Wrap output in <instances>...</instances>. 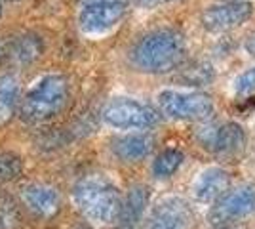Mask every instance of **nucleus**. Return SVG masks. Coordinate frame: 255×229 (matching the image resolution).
<instances>
[{
    "instance_id": "27",
    "label": "nucleus",
    "mask_w": 255,
    "mask_h": 229,
    "mask_svg": "<svg viewBox=\"0 0 255 229\" xmlns=\"http://www.w3.org/2000/svg\"><path fill=\"white\" fill-rule=\"evenodd\" d=\"M213 229H234V228H229V226H221V228H213Z\"/></svg>"
},
{
    "instance_id": "13",
    "label": "nucleus",
    "mask_w": 255,
    "mask_h": 229,
    "mask_svg": "<svg viewBox=\"0 0 255 229\" xmlns=\"http://www.w3.org/2000/svg\"><path fill=\"white\" fill-rule=\"evenodd\" d=\"M154 136L150 132H128L109 140V153L118 163L135 164L149 157L154 149Z\"/></svg>"
},
{
    "instance_id": "22",
    "label": "nucleus",
    "mask_w": 255,
    "mask_h": 229,
    "mask_svg": "<svg viewBox=\"0 0 255 229\" xmlns=\"http://www.w3.org/2000/svg\"><path fill=\"white\" fill-rule=\"evenodd\" d=\"M8 69V34H0V71Z\"/></svg>"
},
{
    "instance_id": "23",
    "label": "nucleus",
    "mask_w": 255,
    "mask_h": 229,
    "mask_svg": "<svg viewBox=\"0 0 255 229\" xmlns=\"http://www.w3.org/2000/svg\"><path fill=\"white\" fill-rule=\"evenodd\" d=\"M177 0H135V4L141 8H156V6H164V4H171Z\"/></svg>"
},
{
    "instance_id": "2",
    "label": "nucleus",
    "mask_w": 255,
    "mask_h": 229,
    "mask_svg": "<svg viewBox=\"0 0 255 229\" xmlns=\"http://www.w3.org/2000/svg\"><path fill=\"white\" fill-rule=\"evenodd\" d=\"M187 55L185 34L175 27H156L139 34L128 48V63L143 75H166L183 65Z\"/></svg>"
},
{
    "instance_id": "19",
    "label": "nucleus",
    "mask_w": 255,
    "mask_h": 229,
    "mask_svg": "<svg viewBox=\"0 0 255 229\" xmlns=\"http://www.w3.org/2000/svg\"><path fill=\"white\" fill-rule=\"evenodd\" d=\"M23 208L17 197L0 195V229H21Z\"/></svg>"
},
{
    "instance_id": "9",
    "label": "nucleus",
    "mask_w": 255,
    "mask_h": 229,
    "mask_svg": "<svg viewBox=\"0 0 255 229\" xmlns=\"http://www.w3.org/2000/svg\"><path fill=\"white\" fill-rule=\"evenodd\" d=\"M255 212V186L244 184L227 191L212 207L208 220L213 228H221L227 222L246 218Z\"/></svg>"
},
{
    "instance_id": "11",
    "label": "nucleus",
    "mask_w": 255,
    "mask_h": 229,
    "mask_svg": "<svg viewBox=\"0 0 255 229\" xmlns=\"http://www.w3.org/2000/svg\"><path fill=\"white\" fill-rule=\"evenodd\" d=\"M196 138L204 149H210L217 155H236L246 145V132L236 122L206 124L196 130Z\"/></svg>"
},
{
    "instance_id": "15",
    "label": "nucleus",
    "mask_w": 255,
    "mask_h": 229,
    "mask_svg": "<svg viewBox=\"0 0 255 229\" xmlns=\"http://www.w3.org/2000/svg\"><path fill=\"white\" fill-rule=\"evenodd\" d=\"M229 186H231L229 172L213 166V168H206L204 172L198 174L194 186H192V191H194L196 201H200L204 205H212V203L215 205L229 191Z\"/></svg>"
},
{
    "instance_id": "17",
    "label": "nucleus",
    "mask_w": 255,
    "mask_h": 229,
    "mask_svg": "<svg viewBox=\"0 0 255 229\" xmlns=\"http://www.w3.org/2000/svg\"><path fill=\"white\" fill-rule=\"evenodd\" d=\"M25 174V157L11 147H0V186L15 184Z\"/></svg>"
},
{
    "instance_id": "26",
    "label": "nucleus",
    "mask_w": 255,
    "mask_h": 229,
    "mask_svg": "<svg viewBox=\"0 0 255 229\" xmlns=\"http://www.w3.org/2000/svg\"><path fill=\"white\" fill-rule=\"evenodd\" d=\"M4 2L10 6V4H21V2H25V0H4Z\"/></svg>"
},
{
    "instance_id": "6",
    "label": "nucleus",
    "mask_w": 255,
    "mask_h": 229,
    "mask_svg": "<svg viewBox=\"0 0 255 229\" xmlns=\"http://www.w3.org/2000/svg\"><path fill=\"white\" fill-rule=\"evenodd\" d=\"M156 109L170 120H206L213 113V101L196 90L168 88L156 94Z\"/></svg>"
},
{
    "instance_id": "3",
    "label": "nucleus",
    "mask_w": 255,
    "mask_h": 229,
    "mask_svg": "<svg viewBox=\"0 0 255 229\" xmlns=\"http://www.w3.org/2000/svg\"><path fill=\"white\" fill-rule=\"evenodd\" d=\"M71 201L78 214L96 226L118 224L124 197L103 174H84L71 187Z\"/></svg>"
},
{
    "instance_id": "21",
    "label": "nucleus",
    "mask_w": 255,
    "mask_h": 229,
    "mask_svg": "<svg viewBox=\"0 0 255 229\" xmlns=\"http://www.w3.org/2000/svg\"><path fill=\"white\" fill-rule=\"evenodd\" d=\"M233 88L236 96H252V94H255V67H250L242 75L236 76Z\"/></svg>"
},
{
    "instance_id": "8",
    "label": "nucleus",
    "mask_w": 255,
    "mask_h": 229,
    "mask_svg": "<svg viewBox=\"0 0 255 229\" xmlns=\"http://www.w3.org/2000/svg\"><path fill=\"white\" fill-rule=\"evenodd\" d=\"M17 201L23 210H27L34 218L52 220L63 208V193L61 189L44 180L25 182L17 189Z\"/></svg>"
},
{
    "instance_id": "4",
    "label": "nucleus",
    "mask_w": 255,
    "mask_h": 229,
    "mask_svg": "<svg viewBox=\"0 0 255 229\" xmlns=\"http://www.w3.org/2000/svg\"><path fill=\"white\" fill-rule=\"evenodd\" d=\"M131 0H76L75 25L84 38H101L124 21Z\"/></svg>"
},
{
    "instance_id": "12",
    "label": "nucleus",
    "mask_w": 255,
    "mask_h": 229,
    "mask_svg": "<svg viewBox=\"0 0 255 229\" xmlns=\"http://www.w3.org/2000/svg\"><path fill=\"white\" fill-rule=\"evenodd\" d=\"M192 222V210L181 197H166L158 201L139 229H187Z\"/></svg>"
},
{
    "instance_id": "1",
    "label": "nucleus",
    "mask_w": 255,
    "mask_h": 229,
    "mask_svg": "<svg viewBox=\"0 0 255 229\" xmlns=\"http://www.w3.org/2000/svg\"><path fill=\"white\" fill-rule=\"evenodd\" d=\"M75 103V82L63 69H44L23 90L17 120L25 126H50Z\"/></svg>"
},
{
    "instance_id": "5",
    "label": "nucleus",
    "mask_w": 255,
    "mask_h": 229,
    "mask_svg": "<svg viewBox=\"0 0 255 229\" xmlns=\"http://www.w3.org/2000/svg\"><path fill=\"white\" fill-rule=\"evenodd\" d=\"M158 109L135 98L117 96L107 99L99 109V120L115 130H141L147 132L160 124Z\"/></svg>"
},
{
    "instance_id": "10",
    "label": "nucleus",
    "mask_w": 255,
    "mask_h": 229,
    "mask_svg": "<svg viewBox=\"0 0 255 229\" xmlns=\"http://www.w3.org/2000/svg\"><path fill=\"white\" fill-rule=\"evenodd\" d=\"M254 13V6L248 0H227L206 8L200 23L208 33H227L244 25Z\"/></svg>"
},
{
    "instance_id": "18",
    "label": "nucleus",
    "mask_w": 255,
    "mask_h": 229,
    "mask_svg": "<svg viewBox=\"0 0 255 229\" xmlns=\"http://www.w3.org/2000/svg\"><path fill=\"white\" fill-rule=\"evenodd\" d=\"M185 161V153L177 147H166L152 161V176L158 180H168L181 168Z\"/></svg>"
},
{
    "instance_id": "16",
    "label": "nucleus",
    "mask_w": 255,
    "mask_h": 229,
    "mask_svg": "<svg viewBox=\"0 0 255 229\" xmlns=\"http://www.w3.org/2000/svg\"><path fill=\"white\" fill-rule=\"evenodd\" d=\"M150 189L145 184H135L128 189L124 203H122V212L118 218L120 229H135L139 228L141 220L145 216V210L149 207Z\"/></svg>"
},
{
    "instance_id": "14",
    "label": "nucleus",
    "mask_w": 255,
    "mask_h": 229,
    "mask_svg": "<svg viewBox=\"0 0 255 229\" xmlns=\"http://www.w3.org/2000/svg\"><path fill=\"white\" fill-rule=\"evenodd\" d=\"M23 90L25 86L17 71H0V128H6L11 120L17 119Z\"/></svg>"
},
{
    "instance_id": "20",
    "label": "nucleus",
    "mask_w": 255,
    "mask_h": 229,
    "mask_svg": "<svg viewBox=\"0 0 255 229\" xmlns=\"http://www.w3.org/2000/svg\"><path fill=\"white\" fill-rule=\"evenodd\" d=\"M213 78V69L210 63H194V65L183 69L179 80L183 86H204Z\"/></svg>"
},
{
    "instance_id": "7",
    "label": "nucleus",
    "mask_w": 255,
    "mask_h": 229,
    "mask_svg": "<svg viewBox=\"0 0 255 229\" xmlns=\"http://www.w3.org/2000/svg\"><path fill=\"white\" fill-rule=\"evenodd\" d=\"M48 54V36L38 27H21L8 33V69L27 71L40 65Z\"/></svg>"
},
{
    "instance_id": "25",
    "label": "nucleus",
    "mask_w": 255,
    "mask_h": 229,
    "mask_svg": "<svg viewBox=\"0 0 255 229\" xmlns=\"http://www.w3.org/2000/svg\"><path fill=\"white\" fill-rule=\"evenodd\" d=\"M6 8H8V4H6L4 0H0V21H2L4 15H6Z\"/></svg>"
},
{
    "instance_id": "24",
    "label": "nucleus",
    "mask_w": 255,
    "mask_h": 229,
    "mask_svg": "<svg viewBox=\"0 0 255 229\" xmlns=\"http://www.w3.org/2000/svg\"><path fill=\"white\" fill-rule=\"evenodd\" d=\"M246 52L250 55H255V36L248 38V42H246Z\"/></svg>"
},
{
    "instance_id": "28",
    "label": "nucleus",
    "mask_w": 255,
    "mask_h": 229,
    "mask_svg": "<svg viewBox=\"0 0 255 229\" xmlns=\"http://www.w3.org/2000/svg\"><path fill=\"white\" fill-rule=\"evenodd\" d=\"M78 229H94V228H78Z\"/></svg>"
}]
</instances>
